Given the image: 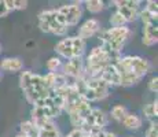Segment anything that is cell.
I'll list each match as a JSON object with an SVG mask.
<instances>
[{
  "label": "cell",
  "mask_w": 158,
  "mask_h": 137,
  "mask_svg": "<svg viewBox=\"0 0 158 137\" xmlns=\"http://www.w3.org/2000/svg\"><path fill=\"white\" fill-rule=\"evenodd\" d=\"M91 137H117L114 135V133L111 132H106V130H99V132H96L95 135H92Z\"/></svg>",
  "instance_id": "83f0119b"
},
{
  "label": "cell",
  "mask_w": 158,
  "mask_h": 137,
  "mask_svg": "<svg viewBox=\"0 0 158 137\" xmlns=\"http://www.w3.org/2000/svg\"><path fill=\"white\" fill-rule=\"evenodd\" d=\"M62 66V60L58 56H52L47 60V69L50 70V73H56L58 69H60Z\"/></svg>",
  "instance_id": "7402d4cb"
},
{
  "label": "cell",
  "mask_w": 158,
  "mask_h": 137,
  "mask_svg": "<svg viewBox=\"0 0 158 137\" xmlns=\"http://www.w3.org/2000/svg\"><path fill=\"white\" fill-rule=\"evenodd\" d=\"M66 137H91V136H87V135H84L83 132H80L78 129H73L70 133H69Z\"/></svg>",
  "instance_id": "f1b7e54d"
},
{
  "label": "cell",
  "mask_w": 158,
  "mask_h": 137,
  "mask_svg": "<svg viewBox=\"0 0 158 137\" xmlns=\"http://www.w3.org/2000/svg\"><path fill=\"white\" fill-rule=\"evenodd\" d=\"M60 69H62V74L68 78H72L73 81L84 77V63L81 60V58L66 60L65 63H62Z\"/></svg>",
  "instance_id": "9c48e42d"
},
{
  "label": "cell",
  "mask_w": 158,
  "mask_h": 137,
  "mask_svg": "<svg viewBox=\"0 0 158 137\" xmlns=\"http://www.w3.org/2000/svg\"><path fill=\"white\" fill-rule=\"evenodd\" d=\"M6 4H7L10 13L14 10H25L28 7V2L25 0H6Z\"/></svg>",
  "instance_id": "ffe728a7"
},
{
  "label": "cell",
  "mask_w": 158,
  "mask_h": 137,
  "mask_svg": "<svg viewBox=\"0 0 158 137\" xmlns=\"http://www.w3.org/2000/svg\"><path fill=\"white\" fill-rule=\"evenodd\" d=\"M131 34H132V32H131L128 26L110 27L107 30H103L99 34V38L102 41L101 47L107 54H110V56L113 58L114 62H117L121 58L120 56L121 50H123L125 41L131 37Z\"/></svg>",
  "instance_id": "3957f363"
},
{
  "label": "cell",
  "mask_w": 158,
  "mask_h": 137,
  "mask_svg": "<svg viewBox=\"0 0 158 137\" xmlns=\"http://www.w3.org/2000/svg\"><path fill=\"white\" fill-rule=\"evenodd\" d=\"M146 11H148V13L157 15L158 14V6H157V2H153V0H150V2L146 3V7H144Z\"/></svg>",
  "instance_id": "d4e9b609"
},
{
  "label": "cell",
  "mask_w": 158,
  "mask_h": 137,
  "mask_svg": "<svg viewBox=\"0 0 158 137\" xmlns=\"http://www.w3.org/2000/svg\"><path fill=\"white\" fill-rule=\"evenodd\" d=\"M148 91H151L153 93H157L158 91V78L157 77H153L148 82Z\"/></svg>",
  "instance_id": "4316f807"
},
{
  "label": "cell",
  "mask_w": 158,
  "mask_h": 137,
  "mask_svg": "<svg viewBox=\"0 0 158 137\" xmlns=\"http://www.w3.org/2000/svg\"><path fill=\"white\" fill-rule=\"evenodd\" d=\"M99 78H101L102 81H105L109 87L120 85V73H118V70H117L115 62L106 66L101 71V74H99Z\"/></svg>",
  "instance_id": "30bf717a"
},
{
  "label": "cell",
  "mask_w": 158,
  "mask_h": 137,
  "mask_svg": "<svg viewBox=\"0 0 158 137\" xmlns=\"http://www.w3.org/2000/svg\"><path fill=\"white\" fill-rule=\"evenodd\" d=\"M39 137H62L59 129L52 121H47L39 126Z\"/></svg>",
  "instance_id": "5bb4252c"
},
{
  "label": "cell",
  "mask_w": 158,
  "mask_h": 137,
  "mask_svg": "<svg viewBox=\"0 0 158 137\" xmlns=\"http://www.w3.org/2000/svg\"><path fill=\"white\" fill-rule=\"evenodd\" d=\"M125 114H127V108L124 107V106H121V104L114 106V107L111 108V112H110L111 118H113L114 121H118V122L123 121V118L125 117Z\"/></svg>",
  "instance_id": "d6986e66"
},
{
  "label": "cell",
  "mask_w": 158,
  "mask_h": 137,
  "mask_svg": "<svg viewBox=\"0 0 158 137\" xmlns=\"http://www.w3.org/2000/svg\"><path fill=\"white\" fill-rule=\"evenodd\" d=\"M123 125L127 127V129H131V130H136L139 129V127L142 126V123H143V121H142V118L139 117V115L136 114H131V112H127L125 117L123 118Z\"/></svg>",
  "instance_id": "9a60e30c"
},
{
  "label": "cell",
  "mask_w": 158,
  "mask_h": 137,
  "mask_svg": "<svg viewBox=\"0 0 158 137\" xmlns=\"http://www.w3.org/2000/svg\"><path fill=\"white\" fill-rule=\"evenodd\" d=\"M39 27L41 32L52 33L55 36H65L69 29L58 10L41 11L39 14Z\"/></svg>",
  "instance_id": "5b68a950"
},
{
  "label": "cell",
  "mask_w": 158,
  "mask_h": 137,
  "mask_svg": "<svg viewBox=\"0 0 158 137\" xmlns=\"http://www.w3.org/2000/svg\"><path fill=\"white\" fill-rule=\"evenodd\" d=\"M117 70L120 73V85L132 87L138 84L142 78L150 71V63L147 59L140 56H124L115 62Z\"/></svg>",
  "instance_id": "6da1fadb"
},
{
  "label": "cell",
  "mask_w": 158,
  "mask_h": 137,
  "mask_svg": "<svg viewBox=\"0 0 158 137\" xmlns=\"http://www.w3.org/2000/svg\"><path fill=\"white\" fill-rule=\"evenodd\" d=\"M0 51H2V47H0Z\"/></svg>",
  "instance_id": "4dcf8cb0"
},
{
  "label": "cell",
  "mask_w": 158,
  "mask_h": 137,
  "mask_svg": "<svg viewBox=\"0 0 158 137\" xmlns=\"http://www.w3.org/2000/svg\"><path fill=\"white\" fill-rule=\"evenodd\" d=\"M56 10H58V13L62 15L63 21H65L68 27L77 25L78 21L81 19V15H83V10H81L80 3H72V4L60 6Z\"/></svg>",
  "instance_id": "ba28073f"
},
{
  "label": "cell",
  "mask_w": 158,
  "mask_h": 137,
  "mask_svg": "<svg viewBox=\"0 0 158 137\" xmlns=\"http://www.w3.org/2000/svg\"><path fill=\"white\" fill-rule=\"evenodd\" d=\"M15 137H25V136H22V135H18V136H15Z\"/></svg>",
  "instance_id": "f546056e"
},
{
  "label": "cell",
  "mask_w": 158,
  "mask_h": 137,
  "mask_svg": "<svg viewBox=\"0 0 158 137\" xmlns=\"http://www.w3.org/2000/svg\"><path fill=\"white\" fill-rule=\"evenodd\" d=\"M99 30H101V23H99V21L95 19V18H91V19L85 21V22L80 26V29H78V37L85 41L87 38L96 34Z\"/></svg>",
  "instance_id": "8fae6325"
},
{
  "label": "cell",
  "mask_w": 158,
  "mask_h": 137,
  "mask_svg": "<svg viewBox=\"0 0 158 137\" xmlns=\"http://www.w3.org/2000/svg\"><path fill=\"white\" fill-rule=\"evenodd\" d=\"M0 69L3 71H8V73L21 71L23 69V60L19 59V58H4L0 62Z\"/></svg>",
  "instance_id": "4fadbf2b"
},
{
  "label": "cell",
  "mask_w": 158,
  "mask_h": 137,
  "mask_svg": "<svg viewBox=\"0 0 158 137\" xmlns=\"http://www.w3.org/2000/svg\"><path fill=\"white\" fill-rule=\"evenodd\" d=\"M19 129H21L19 135H22L25 137H39V127L36 126L32 121H25V122H22Z\"/></svg>",
  "instance_id": "2e32d148"
},
{
  "label": "cell",
  "mask_w": 158,
  "mask_h": 137,
  "mask_svg": "<svg viewBox=\"0 0 158 137\" xmlns=\"http://www.w3.org/2000/svg\"><path fill=\"white\" fill-rule=\"evenodd\" d=\"M146 137H158V130H157V123L154 121L150 122V126L146 130Z\"/></svg>",
  "instance_id": "cb8c5ba5"
},
{
  "label": "cell",
  "mask_w": 158,
  "mask_h": 137,
  "mask_svg": "<svg viewBox=\"0 0 158 137\" xmlns=\"http://www.w3.org/2000/svg\"><path fill=\"white\" fill-rule=\"evenodd\" d=\"M144 45L147 47H153L158 41V29L157 23H148L143 25V38H142Z\"/></svg>",
  "instance_id": "7c38bea8"
},
{
  "label": "cell",
  "mask_w": 158,
  "mask_h": 137,
  "mask_svg": "<svg viewBox=\"0 0 158 137\" xmlns=\"http://www.w3.org/2000/svg\"><path fill=\"white\" fill-rule=\"evenodd\" d=\"M139 17H140L143 25H148V23H157V15L148 13V11H146V10L139 11Z\"/></svg>",
  "instance_id": "44dd1931"
},
{
  "label": "cell",
  "mask_w": 158,
  "mask_h": 137,
  "mask_svg": "<svg viewBox=\"0 0 158 137\" xmlns=\"http://www.w3.org/2000/svg\"><path fill=\"white\" fill-rule=\"evenodd\" d=\"M113 62L110 54L106 52L102 47H94L87 56V63L84 65V77H99L102 70Z\"/></svg>",
  "instance_id": "277c9868"
},
{
  "label": "cell",
  "mask_w": 158,
  "mask_h": 137,
  "mask_svg": "<svg viewBox=\"0 0 158 137\" xmlns=\"http://www.w3.org/2000/svg\"><path fill=\"white\" fill-rule=\"evenodd\" d=\"M113 4L117 8V13L124 18L127 23L133 22L139 17L140 2H138V0H115L113 2Z\"/></svg>",
  "instance_id": "52a82bcc"
},
{
  "label": "cell",
  "mask_w": 158,
  "mask_h": 137,
  "mask_svg": "<svg viewBox=\"0 0 158 137\" xmlns=\"http://www.w3.org/2000/svg\"><path fill=\"white\" fill-rule=\"evenodd\" d=\"M19 85L26 100L36 106L50 95V89L45 87L43 75L35 74L32 71H22L19 77Z\"/></svg>",
  "instance_id": "7a4b0ae2"
},
{
  "label": "cell",
  "mask_w": 158,
  "mask_h": 137,
  "mask_svg": "<svg viewBox=\"0 0 158 137\" xmlns=\"http://www.w3.org/2000/svg\"><path fill=\"white\" fill-rule=\"evenodd\" d=\"M143 114H144V117L147 118V119H150V122L156 119L157 115H158V103H157V100L144 106L143 107Z\"/></svg>",
  "instance_id": "e0dca14e"
},
{
  "label": "cell",
  "mask_w": 158,
  "mask_h": 137,
  "mask_svg": "<svg viewBox=\"0 0 158 137\" xmlns=\"http://www.w3.org/2000/svg\"><path fill=\"white\" fill-rule=\"evenodd\" d=\"M85 6L91 14H98L105 8V3L101 0H88V2H85Z\"/></svg>",
  "instance_id": "ac0fdd59"
},
{
  "label": "cell",
  "mask_w": 158,
  "mask_h": 137,
  "mask_svg": "<svg viewBox=\"0 0 158 137\" xmlns=\"http://www.w3.org/2000/svg\"><path fill=\"white\" fill-rule=\"evenodd\" d=\"M10 14V10H8L7 4H6V0H2L0 2V18H4Z\"/></svg>",
  "instance_id": "484cf974"
},
{
  "label": "cell",
  "mask_w": 158,
  "mask_h": 137,
  "mask_svg": "<svg viewBox=\"0 0 158 137\" xmlns=\"http://www.w3.org/2000/svg\"><path fill=\"white\" fill-rule=\"evenodd\" d=\"M55 52L59 56L65 58L66 60L74 59V58H81L85 50V41L81 40L78 36L73 37H65L55 44Z\"/></svg>",
  "instance_id": "8992f818"
},
{
  "label": "cell",
  "mask_w": 158,
  "mask_h": 137,
  "mask_svg": "<svg viewBox=\"0 0 158 137\" xmlns=\"http://www.w3.org/2000/svg\"><path fill=\"white\" fill-rule=\"evenodd\" d=\"M110 23H111V26L113 27H120V26H125V21H124V18L121 17L120 14L115 11V13L113 14V17L110 18Z\"/></svg>",
  "instance_id": "603a6c76"
}]
</instances>
